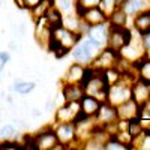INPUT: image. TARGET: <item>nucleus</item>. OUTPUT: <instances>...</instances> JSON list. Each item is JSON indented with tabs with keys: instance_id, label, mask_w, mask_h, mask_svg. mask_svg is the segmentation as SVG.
Segmentation results:
<instances>
[{
	"instance_id": "72a5a7b5",
	"label": "nucleus",
	"mask_w": 150,
	"mask_h": 150,
	"mask_svg": "<svg viewBox=\"0 0 150 150\" xmlns=\"http://www.w3.org/2000/svg\"><path fill=\"white\" fill-rule=\"evenodd\" d=\"M146 54H144V57H147V59H150V50H147V51H144Z\"/></svg>"
},
{
	"instance_id": "f03ea898",
	"label": "nucleus",
	"mask_w": 150,
	"mask_h": 150,
	"mask_svg": "<svg viewBox=\"0 0 150 150\" xmlns=\"http://www.w3.org/2000/svg\"><path fill=\"white\" fill-rule=\"evenodd\" d=\"M102 45H99L98 42H95L93 39L87 38V39H83L75 44V47L71 50L72 51V56H74V60L77 63H81L83 66H89L93 59L102 51Z\"/></svg>"
},
{
	"instance_id": "c85d7f7f",
	"label": "nucleus",
	"mask_w": 150,
	"mask_h": 150,
	"mask_svg": "<svg viewBox=\"0 0 150 150\" xmlns=\"http://www.w3.org/2000/svg\"><path fill=\"white\" fill-rule=\"evenodd\" d=\"M141 45H143V50H144V51L150 50V32L141 33Z\"/></svg>"
},
{
	"instance_id": "f3484780",
	"label": "nucleus",
	"mask_w": 150,
	"mask_h": 150,
	"mask_svg": "<svg viewBox=\"0 0 150 150\" xmlns=\"http://www.w3.org/2000/svg\"><path fill=\"white\" fill-rule=\"evenodd\" d=\"M83 75H84V66L81 63H74L68 72L65 74L63 81L65 84H71V83H81L83 80Z\"/></svg>"
},
{
	"instance_id": "1a4fd4ad",
	"label": "nucleus",
	"mask_w": 150,
	"mask_h": 150,
	"mask_svg": "<svg viewBox=\"0 0 150 150\" xmlns=\"http://www.w3.org/2000/svg\"><path fill=\"white\" fill-rule=\"evenodd\" d=\"M132 90V99L138 104L140 107H143L150 98V83L143 81V80H135L134 84L131 86Z\"/></svg>"
},
{
	"instance_id": "6e6552de",
	"label": "nucleus",
	"mask_w": 150,
	"mask_h": 150,
	"mask_svg": "<svg viewBox=\"0 0 150 150\" xmlns=\"http://www.w3.org/2000/svg\"><path fill=\"white\" fill-rule=\"evenodd\" d=\"M54 132H56V137H57V141L60 144H63L65 147L77 140L75 138V125L72 122L59 123V126L54 129Z\"/></svg>"
},
{
	"instance_id": "6ab92c4d",
	"label": "nucleus",
	"mask_w": 150,
	"mask_h": 150,
	"mask_svg": "<svg viewBox=\"0 0 150 150\" xmlns=\"http://www.w3.org/2000/svg\"><path fill=\"white\" fill-rule=\"evenodd\" d=\"M147 6H149V2H146V0H128L122 6V9L126 14H138V12L147 9Z\"/></svg>"
},
{
	"instance_id": "4468645a",
	"label": "nucleus",
	"mask_w": 150,
	"mask_h": 150,
	"mask_svg": "<svg viewBox=\"0 0 150 150\" xmlns=\"http://www.w3.org/2000/svg\"><path fill=\"white\" fill-rule=\"evenodd\" d=\"M62 96H63L65 102L69 101H80L84 96V87L81 83H71V84H65L63 90H62Z\"/></svg>"
},
{
	"instance_id": "a211bd4d",
	"label": "nucleus",
	"mask_w": 150,
	"mask_h": 150,
	"mask_svg": "<svg viewBox=\"0 0 150 150\" xmlns=\"http://www.w3.org/2000/svg\"><path fill=\"white\" fill-rule=\"evenodd\" d=\"M110 27H126L128 23V14L122 8H114L110 15Z\"/></svg>"
},
{
	"instance_id": "412c9836",
	"label": "nucleus",
	"mask_w": 150,
	"mask_h": 150,
	"mask_svg": "<svg viewBox=\"0 0 150 150\" xmlns=\"http://www.w3.org/2000/svg\"><path fill=\"white\" fill-rule=\"evenodd\" d=\"M135 66L138 69V78L150 83V59L143 56L138 63H135Z\"/></svg>"
},
{
	"instance_id": "0eeeda50",
	"label": "nucleus",
	"mask_w": 150,
	"mask_h": 150,
	"mask_svg": "<svg viewBox=\"0 0 150 150\" xmlns=\"http://www.w3.org/2000/svg\"><path fill=\"white\" fill-rule=\"evenodd\" d=\"M81 23L87 24V26H98L104 21H107V12L102 11L99 6L95 8H87L83 11V14L78 17Z\"/></svg>"
},
{
	"instance_id": "39448f33",
	"label": "nucleus",
	"mask_w": 150,
	"mask_h": 150,
	"mask_svg": "<svg viewBox=\"0 0 150 150\" xmlns=\"http://www.w3.org/2000/svg\"><path fill=\"white\" fill-rule=\"evenodd\" d=\"M119 59H120L119 51H114V50H111L108 47H104L102 51L93 59L90 66H93L95 69H99V71H105V69H110V68H117Z\"/></svg>"
},
{
	"instance_id": "dca6fc26",
	"label": "nucleus",
	"mask_w": 150,
	"mask_h": 150,
	"mask_svg": "<svg viewBox=\"0 0 150 150\" xmlns=\"http://www.w3.org/2000/svg\"><path fill=\"white\" fill-rule=\"evenodd\" d=\"M134 27L140 35L146 33V32H150V8L138 12V14H135Z\"/></svg>"
},
{
	"instance_id": "ddd939ff",
	"label": "nucleus",
	"mask_w": 150,
	"mask_h": 150,
	"mask_svg": "<svg viewBox=\"0 0 150 150\" xmlns=\"http://www.w3.org/2000/svg\"><path fill=\"white\" fill-rule=\"evenodd\" d=\"M108 32H110V26L108 23L104 21L98 26H90L89 30H87V36L93 39L95 42H98L99 45L107 47V38H108Z\"/></svg>"
},
{
	"instance_id": "5701e85b",
	"label": "nucleus",
	"mask_w": 150,
	"mask_h": 150,
	"mask_svg": "<svg viewBox=\"0 0 150 150\" xmlns=\"http://www.w3.org/2000/svg\"><path fill=\"white\" fill-rule=\"evenodd\" d=\"M143 129L144 128H143V125H141V122H140L138 117H134V119L128 120V132L132 135V138L141 135L143 134Z\"/></svg>"
},
{
	"instance_id": "2eb2a0df",
	"label": "nucleus",
	"mask_w": 150,
	"mask_h": 150,
	"mask_svg": "<svg viewBox=\"0 0 150 150\" xmlns=\"http://www.w3.org/2000/svg\"><path fill=\"white\" fill-rule=\"evenodd\" d=\"M101 102L98 101L96 98L90 96V95H84L81 99H80V108H81V112L87 117H93L95 112L98 111Z\"/></svg>"
},
{
	"instance_id": "7c9ffc66",
	"label": "nucleus",
	"mask_w": 150,
	"mask_h": 150,
	"mask_svg": "<svg viewBox=\"0 0 150 150\" xmlns=\"http://www.w3.org/2000/svg\"><path fill=\"white\" fill-rule=\"evenodd\" d=\"M126 2H128V0H112V6H114V8H122Z\"/></svg>"
},
{
	"instance_id": "f704fd0d",
	"label": "nucleus",
	"mask_w": 150,
	"mask_h": 150,
	"mask_svg": "<svg viewBox=\"0 0 150 150\" xmlns=\"http://www.w3.org/2000/svg\"><path fill=\"white\" fill-rule=\"evenodd\" d=\"M0 5H2V3H0Z\"/></svg>"
},
{
	"instance_id": "423d86ee",
	"label": "nucleus",
	"mask_w": 150,
	"mask_h": 150,
	"mask_svg": "<svg viewBox=\"0 0 150 150\" xmlns=\"http://www.w3.org/2000/svg\"><path fill=\"white\" fill-rule=\"evenodd\" d=\"M95 123L101 125V126H107L110 123H114L117 120V111L116 107L110 105L108 102H101L98 111L95 112Z\"/></svg>"
},
{
	"instance_id": "473e14b6",
	"label": "nucleus",
	"mask_w": 150,
	"mask_h": 150,
	"mask_svg": "<svg viewBox=\"0 0 150 150\" xmlns=\"http://www.w3.org/2000/svg\"><path fill=\"white\" fill-rule=\"evenodd\" d=\"M14 3H15L20 9H24V3H23V0H14Z\"/></svg>"
},
{
	"instance_id": "7ed1b4c3",
	"label": "nucleus",
	"mask_w": 150,
	"mask_h": 150,
	"mask_svg": "<svg viewBox=\"0 0 150 150\" xmlns=\"http://www.w3.org/2000/svg\"><path fill=\"white\" fill-rule=\"evenodd\" d=\"M132 99V90H131V84L129 83H123L122 78L111 84L108 87V93H107V102L112 107H119L120 104Z\"/></svg>"
},
{
	"instance_id": "9b49d317",
	"label": "nucleus",
	"mask_w": 150,
	"mask_h": 150,
	"mask_svg": "<svg viewBox=\"0 0 150 150\" xmlns=\"http://www.w3.org/2000/svg\"><path fill=\"white\" fill-rule=\"evenodd\" d=\"M143 107H140L134 99H129V101L120 104L119 107H116L117 111V119H123V120H131L134 117H140Z\"/></svg>"
},
{
	"instance_id": "393cba45",
	"label": "nucleus",
	"mask_w": 150,
	"mask_h": 150,
	"mask_svg": "<svg viewBox=\"0 0 150 150\" xmlns=\"http://www.w3.org/2000/svg\"><path fill=\"white\" fill-rule=\"evenodd\" d=\"M17 135V131L14 128V125H3V126H0V141H5V140H12L15 138Z\"/></svg>"
},
{
	"instance_id": "f8f14e48",
	"label": "nucleus",
	"mask_w": 150,
	"mask_h": 150,
	"mask_svg": "<svg viewBox=\"0 0 150 150\" xmlns=\"http://www.w3.org/2000/svg\"><path fill=\"white\" fill-rule=\"evenodd\" d=\"M57 143L59 141H57L54 129H48V131H44L41 134L35 135L36 150H53Z\"/></svg>"
},
{
	"instance_id": "bb28decb",
	"label": "nucleus",
	"mask_w": 150,
	"mask_h": 150,
	"mask_svg": "<svg viewBox=\"0 0 150 150\" xmlns=\"http://www.w3.org/2000/svg\"><path fill=\"white\" fill-rule=\"evenodd\" d=\"M56 3H57V9L60 12H68L72 9V0H56Z\"/></svg>"
},
{
	"instance_id": "f257e3e1",
	"label": "nucleus",
	"mask_w": 150,
	"mask_h": 150,
	"mask_svg": "<svg viewBox=\"0 0 150 150\" xmlns=\"http://www.w3.org/2000/svg\"><path fill=\"white\" fill-rule=\"evenodd\" d=\"M81 33L65 27L63 24H59V26L51 27V39H50L48 48L54 53L57 59H62L75 47V44L81 41Z\"/></svg>"
},
{
	"instance_id": "9d476101",
	"label": "nucleus",
	"mask_w": 150,
	"mask_h": 150,
	"mask_svg": "<svg viewBox=\"0 0 150 150\" xmlns=\"http://www.w3.org/2000/svg\"><path fill=\"white\" fill-rule=\"evenodd\" d=\"M81 111L80 108V101H69V102H65V105H62L57 112H56V119L59 123L62 122H72L77 114Z\"/></svg>"
},
{
	"instance_id": "20e7f679",
	"label": "nucleus",
	"mask_w": 150,
	"mask_h": 150,
	"mask_svg": "<svg viewBox=\"0 0 150 150\" xmlns=\"http://www.w3.org/2000/svg\"><path fill=\"white\" fill-rule=\"evenodd\" d=\"M132 39H134L132 33L128 27H110L108 38H107V47L114 50V51H120Z\"/></svg>"
},
{
	"instance_id": "b1692460",
	"label": "nucleus",
	"mask_w": 150,
	"mask_h": 150,
	"mask_svg": "<svg viewBox=\"0 0 150 150\" xmlns=\"http://www.w3.org/2000/svg\"><path fill=\"white\" fill-rule=\"evenodd\" d=\"M51 5H54L53 0H42L39 5H36V6H35L33 9H30V11H32V14H33L35 18H39V17H44V15H45V12L48 11V8L51 6Z\"/></svg>"
},
{
	"instance_id": "c756f323",
	"label": "nucleus",
	"mask_w": 150,
	"mask_h": 150,
	"mask_svg": "<svg viewBox=\"0 0 150 150\" xmlns=\"http://www.w3.org/2000/svg\"><path fill=\"white\" fill-rule=\"evenodd\" d=\"M42 0H23L24 3V9H33L36 5H39Z\"/></svg>"
},
{
	"instance_id": "4be33fe9",
	"label": "nucleus",
	"mask_w": 150,
	"mask_h": 150,
	"mask_svg": "<svg viewBox=\"0 0 150 150\" xmlns=\"http://www.w3.org/2000/svg\"><path fill=\"white\" fill-rule=\"evenodd\" d=\"M36 89V83L35 81H15L12 84V90L18 95H29Z\"/></svg>"
},
{
	"instance_id": "cd10ccee",
	"label": "nucleus",
	"mask_w": 150,
	"mask_h": 150,
	"mask_svg": "<svg viewBox=\"0 0 150 150\" xmlns=\"http://www.w3.org/2000/svg\"><path fill=\"white\" fill-rule=\"evenodd\" d=\"M9 60H11V54L8 51H0V74L3 72L5 66L9 63Z\"/></svg>"
},
{
	"instance_id": "2f4dec72",
	"label": "nucleus",
	"mask_w": 150,
	"mask_h": 150,
	"mask_svg": "<svg viewBox=\"0 0 150 150\" xmlns=\"http://www.w3.org/2000/svg\"><path fill=\"white\" fill-rule=\"evenodd\" d=\"M143 111H144V112H147V114L150 116V98H149V101L143 105Z\"/></svg>"
},
{
	"instance_id": "aec40b11",
	"label": "nucleus",
	"mask_w": 150,
	"mask_h": 150,
	"mask_svg": "<svg viewBox=\"0 0 150 150\" xmlns=\"http://www.w3.org/2000/svg\"><path fill=\"white\" fill-rule=\"evenodd\" d=\"M50 24V27H54V26H59V24H63V17H62V12L54 8V5H51L48 8V11L45 12V15H44Z\"/></svg>"
},
{
	"instance_id": "a878e982",
	"label": "nucleus",
	"mask_w": 150,
	"mask_h": 150,
	"mask_svg": "<svg viewBox=\"0 0 150 150\" xmlns=\"http://www.w3.org/2000/svg\"><path fill=\"white\" fill-rule=\"evenodd\" d=\"M102 0H77V17H80L83 14V11L87 9V8H95V6H99Z\"/></svg>"
}]
</instances>
